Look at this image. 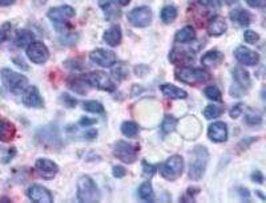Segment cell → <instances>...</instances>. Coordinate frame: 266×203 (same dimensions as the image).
<instances>
[{"mask_svg":"<svg viewBox=\"0 0 266 203\" xmlns=\"http://www.w3.org/2000/svg\"><path fill=\"white\" fill-rule=\"evenodd\" d=\"M0 77H2L4 88L7 89L8 92L14 93V94H22L30 86L28 78L24 74L18 73V72L10 69V68H3L0 72Z\"/></svg>","mask_w":266,"mask_h":203,"instance_id":"6da1fadb","label":"cell"},{"mask_svg":"<svg viewBox=\"0 0 266 203\" xmlns=\"http://www.w3.org/2000/svg\"><path fill=\"white\" fill-rule=\"evenodd\" d=\"M209 161V153L205 146H196L192 153V159L189 165V178L192 181H200L205 174Z\"/></svg>","mask_w":266,"mask_h":203,"instance_id":"7a4b0ae2","label":"cell"},{"mask_svg":"<svg viewBox=\"0 0 266 203\" xmlns=\"http://www.w3.org/2000/svg\"><path fill=\"white\" fill-rule=\"evenodd\" d=\"M176 78L184 84L197 85L209 81L212 76L208 70L203 69V68L181 67L180 69L176 70Z\"/></svg>","mask_w":266,"mask_h":203,"instance_id":"3957f363","label":"cell"},{"mask_svg":"<svg viewBox=\"0 0 266 203\" xmlns=\"http://www.w3.org/2000/svg\"><path fill=\"white\" fill-rule=\"evenodd\" d=\"M78 199L80 202L92 203L100 199L99 188L93 179L88 175H83L78 181Z\"/></svg>","mask_w":266,"mask_h":203,"instance_id":"277c9868","label":"cell"},{"mask_svg":"<svg viewBox=\"0 0 266 203\" xmlns=\"http://www.w3.org/2000/svg\"><path fill=\"white\" fill-rule=\"evenodd\" d=\"M182 171H184V159L181 155L169 157L160 169L161 177L166 181H176L181 177Z\"/></svg>","mask_w":266,"mask_h":203,"instance_id":"5b68a950","label":"cell"},{"mask_svg":"<svg viewBox=\"0 0 266 203\" xmlns=\"http://www.w3.org/2000/svg\"><path fill=\"white\" fill-rule=\"evenodd\" d=\"M48 19L57 31H63L70 19L75 16V10L71 6H59L51 8L47 14Z\"/></svg>","mask_w":266,"mask_h":203,"instance_id":"8992f818","label":"cell"},{"mask_svg":"<svg viewBox=\"0 0 266 203\" xmlns=\"http://www.w3.org/2000/svg\"><path fill=\"white\" fill-rule=\"evenodd\" d=\"M37 142L45 148H55L61 144V137H60L59 128L56 125H48L41 128L36 134Z\"/></svg>","mask_w":266,"mask_h":203,"instance_id":"52a82bcc","label":"cell"},{"mask_svg":"<svg viewBox=\"0 0 266 203\" xmlns=\"http://www.w3.org/2000/svg\"><path fill=\"white\" fill-rule=\"evenodd\" d=\"M139 146L126 141H117L113 148V155L124 163H133L137 159Z\"/></svg>","mask_w":266,"mask_h":203,"instance_id":"ba28073f","label":"cell"},{"mask_svg":"<svg viewBox=\"0 0 266 203\" xmlns=\"http://www.w3.org/2000/svg\"><path fill=\"white\" fill-rule=\"evenodd\" d=\"M27 57L30 59L36 65H41L48 61L49 59V49L47 45L41 41H33L27 47Z\"/></svg>","mask_w":266,"mask_h":203,"instance_id":"9c48e42d","label":"cell"},{"mask_svg":"<svg viewBox=\"0 0 266 203\" xmlns=\"http://www.w3.org/2000/svg\"><path fill=\"white\" fill-rule=\"evenodd\" d=\"M85 77H87L91 86L100 89V90H104V92H113L116 89V85L113 84L111 77H109L107 73L101 72V70L91 72V73L87 74Z\"/></svg>","mask_w":266,"mask_h":203,"instance_id":"30bf717a","label":"cell"},{"mask_svg":"<svg viewBox=\"0 0 266 203\" xmlns=\"http://www.w3.org/2000/svg\"><path fill=\"white\" fill-rule=\"evenodd\" d=\"M128 22L136 28H145L152 22V11L149 7L141 6V7L133 8L128 14Z\"/></svg>","mask_w":266,"mask_h":203,"instance_id":"8fae6325","label":"cell"},{"mask_svg":"<svg viewBox=\"0 0 266 203\" xmlns=\"http://www.w3.org/2000/svg\"><path fill=\"white\" fill-rule=\"evenodd\" d=\"M89 59H91L92 63L97 64V65L104 68L113 67L116 64V61H117L115 52L108 51V49L104 48L93 49V51L89 53Z\"/></svg>","mask_w":266,"mask_h":203,"instance_id":"7c38bea8","label":"cell"},{"mask_svg":"<svg viewBox=\"0 0 266 203\" xmlns=\"http://www.w3.org/2000/svg\"><path fill=\"white\" fill-rule=\"evenodd\" d=\"M233 74V80L236 82L237 85V90L236 92H233V97H240L241 93H244L246 89L250 88L251 85V78L250 74H249L248 70H245L244 68L237 67L232 70Z\"/></svg>","mask_w":266,"mask_h":203,"instance_id":"4fadbf2b","label":"cell"},{"mask_svg":"<svg viewBox=\"0 0 266 203\" xmlns=\"http://www.w3.org/2000/svg\"><path fill=\"white\" fill-rule=\"evenodd\" d=\"M27 196L35 203H51L53 202V195L48 188L41 185H32L27 190Z\"/></svg>","mask_w":266,"mask_h":203,"instance_id":"5bb4252c","label":"cell"},{"mask_svg":"<svg viewBox=\"0 0 266 203\" xmlns=\"http://www.w3.org/2000/svg\"><path fill=\"white\" fill-rule=\"evenodd\" d=\"M22 101L27 108L39 109V108L44 107V101L41 98L39 89H37L36 86H33V85H30V86L22 93Z\"/></svg>","mask_w":266,"mask_h":203,"instance_id":"9a60e30c","label":"cell"},{"mask_svg":"<svg viewBox=\"0 0 266 203\" xmlns=\"http://www.w3.org/2000/svg\"><path fill=\"white\" fill-rule=\"evenodd\" d=\"M234 57H236L238 63L244 64V65H249V67L257 65L259 61L258 53L251 51L250 48L245 47V45H241V47L236 48V51H234Z\"/></svg>","mask_w":266,"mask_h":203,"instance_id":"2e32d148","label":"cell"},{"mask_svg":"<svg viewBox=\"0 0 266 203\" xmlns=\"http://www.w3.org/2000/svg\"><path fill=\"white\" fill-rule=\"evenodd\" d=\"M35 167H36L37 173L40 174L43 178H45V179H52L56 174L59 173V166L48 158L36 159Z\"/></svg>","mask_w":266,"mask_h":203,"instance_id":"e0dca14e","label":"cell"},{"mask_svg":"<svg viewBox=\"0 0 266 203\" xmlns=\"http://www.w3.org/2000/svg\"><path fill=\"white\" fill-rule=\"evenodd\" d=\"M208 137L209 140L217 144L225 142L228 140V126L225 122L216 121L208 128Z\"/></svg>","mask_w":266,"mask_h":203,"instance_id":"ac0fdd59","label":"cell"},{"mask_svg":"<svg viewBox=\"0 0 266 203\" xmlns=\"http://www.w3.org/2000/svg\"><path fill=\"white\" fill-rule=\"evenodd\" d=\"M207 28L211 36H221L228 30V24H226V20L222 16L216 15L209 19Z\"/></svg>","mask_w":266,"mask_h":203,"instance_id":"d6986e66","label":"cell"},{"mask_svg":"<svg viewBox=\"0 0 266 203\" xmlns=\"http://www.w3.org/2000/svg\"><path fill=\"white\" fill-rule=\"evenodd\" d=\"M99 7L103 10L108 20H116L121 16V11L115 3V0H99Z\"/></svg>","mask_w":266,"mask_h":203,"instance_id":"ffe728a7","label":"cell"},{"mask_svg":"<svg viewBox=\"0 0 266 203\" xmlns=\"http://www.w3.org/2000/svg\"><path fill=\"white\" fill-rule=\"evenodd\" d=\"M103 40L107 43L109 47H117L122 40V32L120 26L109 27L103 35Z\"/></svg>","mask_w":266,"mask_h":203,"instance_id":"44dd1931","label":"cell"},{"mask_svg":"<svg viewBox=\"0 0 266 203\" xmlns=\"http://www.w3.org/2000/svg\"><path fill=\"white\" fill-rule=\"evenodd\" d=\"M160 89H161L164 96L172 98V100H184L188 97V93L185 92L184 89L178 88L173 84H163L160 86Z\"/></svg>","mask_w":266,"mask_h":203,"instance_id":"7402d4cb","label":"cell"},{"mask_svg":"<svg viewBox=\"0 0 266 203\" xmlns=\"http://www.w3.org/2000/svg\"><path fill=\"white\" fill-rule=\"evenodd\" d=\"M68 86H70L75 93H78V94H85V93L89 92V89L92 88L91 85H89L88 80L87 77H72L68 81Z\"/></svg>","mask_w":266,"mask_h":203,"instance_id":"603a6c76","label":"cell"},{"mask_svg":"<svg viewBox=\"0 0 266 203\" xmlns=\"http://www.w3.org/2000/svg\"><path fill=\"white\" fill-rule=\"evenodd\" d=\"M196 39V31L192 26H185L184 28L178 31L176 36H174V41L178 44H186V43H192Z\"/></svg>","mask_w":266,"mask_h":203,"instance_id":"cb8c5ba5","label":"cell"},{"mask_svg":"<svg viewBox=\"0 0 266 203\" xmlns=\"http://www.w3.org/2000/svg\"><path fill=\"white\" fill-rule=\"evenodd\" d=\"M230 19H232L233 22H236L238 26L248 27L251 23L253 16H251L250 12L245 11L242 8H237V10H233L230 12Z\"/></svg>","mask_w":266,"mask_h":203,"instance_id":"d4e9b609","label":"cell"},{"mask_svg":"<svg viewBox=\"0 0 266 203\" xmlns=\"http://www.w3.org/2000/svg\"><path fill=\"white\" fill-rule=\"evenodd\" d=\"M224 60V55L221 52L217 51V49H212V51L207 52L205 55L203 56L201 59V63L205 65V67H216L218 64L221 63Z\"/></svg>","mask_w":266,"mask_h":203,"instance_id":"484cf974","label":"cell"},{"mask_svg":"<svg viewBox=\"0 0 266 203\" xmlns=\"http://www.w3.org/2000/svg\"><path fill=\"white\" fill-rule=\"evenodd\" d=\"M15 134L16 129L11 122L6 121V120H0V141L8 142V141L14 140Z\"/></svg>","mask_w":266,"mask_h":203,"instance_id":"4316f807","label":"cell"},{"mask_svg":"<svg viewBox=\"0 0 266 203\" xmlns=\"http://www.w3.org/2000/svg\"><path fill=\"white\" fill-rule=\"evenodd\" d=\"M169 60L173 64H186L190 60H193V55L188 51H181V49L174 48L170 51Z\"/></svg>","mask_w":266,"mask_h":203,"instance_id":"83f0119b","label":"cell"},{"mask_svg":"<svg viewBox=\"0 0 266 203\" xmlns=\"http://www.w3.org/2000/svg\"><path fill=\"white\" fill-rule=\"evenodd\" d=\"M33 34L28 30H20L18 31L15 37V45L18 48H27L31 43H33Z\"/></svg>","mask_w":266,"mask_h":203,"instance_id":"f1b7e54d","label":"cell"},{"mask_svg":"<svg viewBox=\"0 0 266 203\" xmlns=\"http://www.w3.org/2000/svg\"><path fill=\"white\" fill-rule=\"evenodd\" d=\"M139 196H140V199L145 200V202H155V191H153V187L149 182H144L139 187Z\"/></svg>","mask_w":266,"mask_h":203,"instance_id":"f546056e","label":"cell"},{"mask_svg":"<svg viewBox=\"0 0 266 203\" xmlns=\"http://www.w3.org/2000/svg\"><path fill=\"white\" fill-rule=\"evenodd\" d=\"M160 18H161L163 23H165V24L173 23L174 20L177 19V8L174 7V6H165V7L161 10Z\"/></svg>","mask_w":266,"mask_h":203,"instance_id":"4dcf8cb0","label":"cell"},{"mask_svg":"<svg viewBox=\"0 0 266 203\" xmlns=\"http://www.w3.org/2000/svg\"><path fill=\"white\" fill-rule=\"evenodd\" d=\"M178 125L177 119H174L173 116L166 115L163 120V124H161V130H163L164 134H169L172 133Z\"/></svg>","mask_w":266,"mask_h":203,"instance_id":"1f68e13d","label":"cell"},{"mask_svg":"<svg viewBox=\"0 0 266 203\" xmlns=\"http://www.w3.org/2000/svg\"><path fill=\"white\" fill-rule=\"evenodd\" d=\"M121 133L128 138H133L139 133V126L132 121H125L121 124Z\"/></svg>","mask_w":266,"mask_h":203,"instance_id":"d6a6232c","label":"cell"},{"mask_svg":"<svg viewBox=\"0 0 266 203\" xmlns=\"http://www.w3.org/2000/svg\"><path fill=\"white\" fill-rule=\"evenodd\" d=\"M83 109L89 113H95V115H104V107L103 104L99 103V101H85L83 104Z\"/></svg>","mask_w":266,"mask_h":203,"instance_id":"836d02e7","label":"cell"},{"mask_svg":"<svg viewBox=\"0 0 266 203\" xmlns=\"http://www.w3.org/2000/svg\"><path fill=\"white\" fill-rule=\"evenodd\" d=\"M222 113H224V108L217 107V105H208V107L204 109V117L207 120L218 119Z\"/></svg>","mask_w":266,"mask_h":203,"instance_id":"e575fe53","label":"cell"},{"mask_svg":"<svg viewBox=\"0 0 266 203\" xmlns=\"http://www.w3.org/2000/svg\"><path fill=\"white\" fill-rule=\"evenodd\" d=\"M204 94L209 98V100L213 101H221L222 100V94L221 90L216 86V85H211V86H207L205 90H204Z\"/></svg>","mask_w":266,"mask_h":203,"instance_id":"d590c367","label":"cell"},{"mask_svg":"<svg viewBox=\"0 0 266 203\" xmlns=\"http://www.w3.org/2000/svg\"><path fill=\"white\" fill-rule=\"evenodd\" d=\"M116 67H113L112 69V73L115 76L117 80H125L129 74V70L125 67V64H115Z\"/></svg>","mask_w":266,"mask_h":203,"instance_id":"8d00e7d4","label":"cell"},{"mask_svg":"<svg viewBox=\"0 0 266 203\" xmlns=\"http://www.w3.org/2000/svg\"><path fill=\"white\" fill-rule=\"evenodd\" d=\"M11 31H12L11 23H4L3 26L0 27V44H3V43H6V41L10 39V36H11Z\"/></svg>","mask_w":266,"mask_h":203,"instance_id":"74e56055","label":"cell"},{"mask_svg":"<svg viewBox=\"0 0 266 203\" xmlns=\"http://www.w3.org/2000/svg\"><path fill=\"white\" fill-rule=\"evenodd\" d=\"M244 40L248 44H255V43H258L259 35L253 30H246L244 32Z\"/></svg>","mask_w":266,"mask_h":203,"instance_id":"f35d334b","label":"cell"},{"mask_svg":"<svg viewBox=\"0 0 266 203\" xmlns=\"http://www.w3.org/2000/svg\"><path fill=\"white\" fill-rule=\"evenodd\" d=\"M245 121L249 125H259L262 122V117L257 113H249V115L245 116Z\"/></svg>","mask_w":266,"mask_h":203,"instance_id":"ab89813d","label":"cell"},{"mask_svg":"<svg viewBox=\"0 0 266 203\" xmlns=\"http://www.w3.org/2000/svg\"><path fill=\"white\" fill-rule=\"evenodd\" d=\"M60 41L63 45H74L78 41V35L76 34H64V36L60 37Z\"/></svg>","mask_w":266,"mask_h":203,"instance_id":"60d3db41","label":"cell"},{"mask_svg":"<svg viewBox=\"0 0 266 203\" xmlns=\"http://www.w3.org/2000/svg\"><path fill=\"white\" fill-rule=\"evenodd\" d=\"M156 170H157V166L156 165H151V163L148 162H143V173H144V175L147 178H151L155 175Z\"/></svg>","mask_w":266,"mask_h":203,"instance_id":"b9f144b4","label":"cell"},{"mask_svg":"<svg viewBox=\"0 0 266 203\" xmlns=\"http://www.w3.org/2000/svg\"><path fill=\"white\" fill-rule=\"evenodd\" d=\"M61 101H63V103L65 104V107L68 108H75L78 105L76 98H74V97L70 96V94H66V93H63V94H61Z\"/></svg>","mask_w":266,"mask_h":203,"instance_id":"7bdbcfd3","label":"cell"},{"mask_svg":"<svg viewBox=\"0 0 266 203\" xmlns=\"http://www.w3.org/2000/svg\"><path fill=\"white\" fill-rule=\"evenodd\" d=\"M242 112H244V105H242V104H237V105H234V107L232 108L229 115L232 119H238V117L242 115Z\"/></svg>","mask_w":266,"mask_h":203,"instance_id":"ee69618b","label":"cell"},{"mask_svg":"<svg viewBox=\"0 0 266 203\" xmlns=\"http://www.w3.org/2000/svg\"><path fill=\"white\" fill-rule=\"evenodd\" d=\"M112 173H113V177L115 178H124L126 175V170L125 167L122 166H115Z\"/></svg>","mask_w":266,"mask_h":203,"instance_id":"f6af8a7d","label":"cell"},{"mask_svg":"<svg viewBox=\"0 0 266 203\" xmlns=\"http://www.w3.org/2000/svg\"><path fill=\"white\" fill-rule=\"evenodd\" d=\"M96 124V120L95 119H88V117H83L80 121H79V125L83 126V128H89Z\"/></svg>","mask_w":266,"mask_h":203,"instance_id":"bcb514c9","label":"cell"},{"mask_svg":"<svg viewBox=\"0 0 266 203\" xmlns=\"http://www.w3.org/2000/svg\"><path fill=\"white\" fill-rule=\"evenodd\" d=\"M246 3L251 8H263L266 4V0H246Z\"/></svg>","mask_w":266,"mask_h":203,"instance_id":"7dc6e473","label":"cell"},{"mask_svg":"<svg viewBox=\"0 0 266 203\" xmlns=\"http://www.w3.org/2000/svg\"><path fill=\"white\" fill-rule=\"evenodd\" d=\"M97 137V130L96 129H88L85 130L84 133V138L88 141H93Z\"/></svg>","mask_w":266,"mask_h":203,"instance_id":"c3c4849f","label":"cell"},{"mask_svg":"<svg viewBox=\"0 0 266 203\" xmlns=\"http://www.w3.org/2000/svg\"><path fill=\"white\" fill-rule=\"evenodd\" d=\"M251 179L257 182V183H263V174L258 171V170H255L254 173L251 174Z\"/></svg>","mask_w":266,"mask_h":203,"instance_id":"681fc988","label":"cell"},{"mask_svg":"<svg viewBox=\"0 0 266 203\" xmlns=\"http://www.w3.org/2000/svg\"><path fill=\"white\" fill-rule=\"evenodd\" d=\"M200 3L207 6V7L217 8L218 6H220V0H200Z\"/></svg>","mask_w":266,"mask_h":203,"instance_id":"f907efd6","label":"cell"},{"mask_svg":"<svg viewBox=\"0 0 266 203\" xmlns=\"http://www.w3.org/2000/svg\"><path fill=\"white\" fill-rule=\"evenodd\" d=\"M15 2L16 0H0V6H2V7H10V6H12Z\"/></svg>","mask_w":266,"mask_h":203,"instance_id":"816d5d0a","label":"cell"},{"mask_svg":"<svg viewBox=\"0 0 266 203\" xmlns=\"http://www.w3.org/2000/svg\"><path fill=\"white\" fill-rule=\"evenodd\" d=\"M14 61H15V63H16V65H18V67L23 68V69H27V67H26V65H24V61H23V60L14 59Z\"/></svg>","mask_w":266,"mask_h":203,"instance_id":"f5cc1de1","label":"cell"},{"mask_svg":"<svg viewBox=\"0 0 266 203\" xmlns=\"http://www.w3.org/2000/svg\"><path fill=\"white\" fill-rule=\"evenodd\" d=\"M117 3L120 6H128L130 3V0H117Z\"/></svg>","mask_w":266,"mask_h":203,"instance_id":"db71d44e","label":"cell"},{"mask_svg":"<svg viewBox=\"0 0 266 203\" xmlns=\"http://www.w3.org/2000/svg\"><path fill=\"white\" fill-rule=\"evenodd\" d=\"M226 3L228 4H233V3H237V2H238V0H225Z\"/></svg>","mask_w":266,"mask_h":203,"instance_id":"11a10c76","label":"cell"}]
</instances>
